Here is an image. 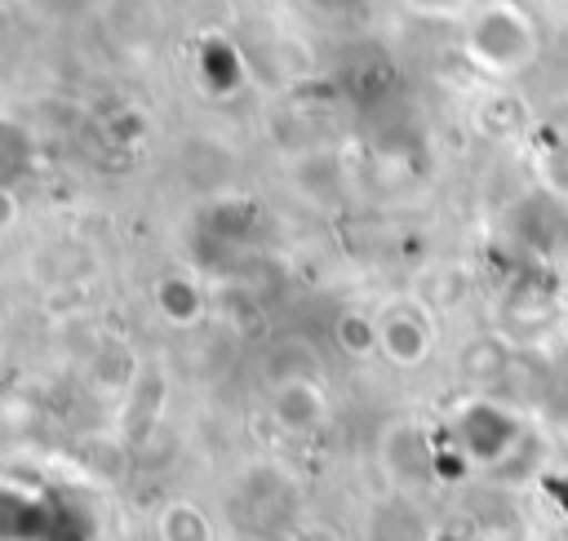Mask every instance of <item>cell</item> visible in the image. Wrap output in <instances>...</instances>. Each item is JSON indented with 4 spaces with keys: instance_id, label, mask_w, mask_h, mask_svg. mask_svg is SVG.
Segmentation results:
<instances>
[{
    "instance_id": "cell-1",
    "label": "cell",
    "mask_w": 568,
    "mask_h": 541,
    "mask_svg": "<svg viewBox=\"0 0 568 541\" xmlns=\"http://www.w3.org/2000/svg\"><path fill=\"white\" fill-rule=\"evenodd\" d=\"M537 49H541V35H537V22L528 18V9H519L510 0H488L466 13L462 53L470 58V67H479L488 75H519L537 62Z\"/></svg>"
},
{
    "instance_id": "cell-2",
    "label": "cell",
    "mask_w": 568,
    "mask_h": 541,
    "mask_svg": "<svg viewBox=\"0 0 568 541\" xmlns=\"http://www.w3.org/2000/svg\"><path fill=\"white\" fill-rule=\"evenodd\" d=\"M377 350L399 364V368H417L430 355V324L422 319L417 306H390L377 315Z\"/></svg>"
},
{
    "instance_id": "cell-3",
    "label": "cell",
    "mask_w": 568,
    "mask_h": 541,
    "mask_svg": "<svg viewBox=\"0 0 568 541\" xmlns=\"http://www.w3.org/2000/svg\"><path fill=\"white\" fill-rule=\"evenodd\" d=\"M457 430H462V443H466V452H470L475 461H497V457L510 452L515 439H519L515 417H510L506 408L488 404V399H475V404L462 412Z\"/></svg>"
},
{
    "instance_id": "cell-4",
    "label": "cell",
    "mask_w": 568,
    "mask_h": 541,
    "mask_svg": "<svg viewBox=\"0 0 568 541\" xmlns=\"http://www.w3.org/2000/svg\"><path fill=\"white\" fill-rule=\"evenodd\" d=\"M275 421L284 426V430H311V426H320L324 421V395L311 386V381H302V377H293V381H284L280 390H275Z\"/></svg>"
},
{
    "instance_id": "cell-5",
    "label": "cell",
    "mask_w": 568,
    "mask_h": 541,
    "mask_svg": "<svg viewBox=\"0 0 568 541\" xmlns=\"http://www.w3.org/2000/svg\"><path fill=\"white\" fill-rule=\"evenodd\" d=\"M160 537L164 541H209V519L191 506V501H173L164 514H160Z\"/></svg>"
},
{
    "instance_id": "cell-6",
    "label": "cell",
    "mask_w": 568,
    "mask_h": 541,
    "mask_svg": "<svg viewBox=\"0 0 568 541\" xmlns=\"http://www.w3.org/2000/svg\"><path fill=\"white\" fill-rule=\"evenodd\" d=\"M160 310L169 315V319H178V324H191L195 315H200V293H195V284L191 279H178V275H169L164 284H160Z\"/></svg>"
},
{
    "instance_id": "cell-7",
    "label": "cell",
    "mask_w": 568,
    "mask_h": 541,
    "mask_svg": "<svg viewBox=\"0 0 568 541\" xmlns=\"http://www.w3.org/2000/svg\"><path fill=\"white\" fill-rule=\"evenodd\" d=\"M506 364H510V355H506V346L501 341H493V337H484V341H475L466 355H462V368L475 377V381H488V377H501L506 372Z\"/></svg>"
},
{
    "instance_id": "cell-8",
    "label": "cell",
    "mask_w": 568,
    "mask_h": 541,
    "mask_svg": "<svg viewBox=\"0 0 568 541\" xmlns=\"http://www.w3.org/2000/svg\"><path fill=\"white\" fill-rule=\"evenodd\" d=\"M337 341L351 355H373L377 350V319L373 315H359V310H346L337 319Z\"/></svg>"
},
{
    "instance_id": "cell-9",
    "label": "cell",
    "mask_w": 568,
    "mask_h": 541,
    "mask_svg": "<svg viewBox=\"0 0 568 541\" xmlns=\"http://www.w3.org/2000/svg\"><path fill=\"white\" fill-rule=\"evenodd\" d=\"M541 177H546V191L555 200H568V137H559L546 155H541Z\"/></svg>"
},
{
    "instance_id": "cell-10",
    "label": "cell",
    "mask_w": 568,
    "mask_h": 541,
    "mask_svg": "<svg viewBox=\"0 0 568 541\" xmlns=\"http://www.w3.org/2000/svg\"><path fill=\"white\" fill-rule=\"evenodd\" d=\"M413 13H426V18H453V13H466L470 0H404Z\"/></svg>"
},
{
    "instance_id": "cell-11",
    "label": "cell",
    "mask_w": 568,
    "mask_h": 541,
    "mask_svg": "<svg viewBox=\"0 0 568 541\" xmlns=\"http://www.w3.org/2000/svg\"><path fill=\"white\" fill-rule=\"evenodd\" d=\"M13 222H18V200H13L9 186H0V235H4Z\"/></svg>"
}]
</instances>
